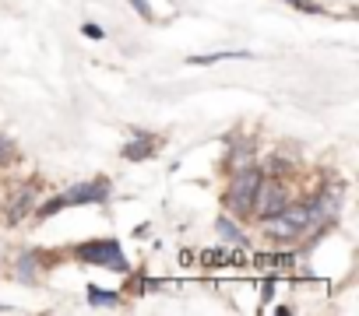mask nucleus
<instances>
[{
    "mask_svg": "<svg viewBox=\"0 0 359 316\" xmlns=\"http://www.w3.org/2000/svg\"><path fill=\"white\" fill-rule=\"evenodd\" d=\"M313 225H317V218H313V204L306 197V201H289L271 218H261V236L271 246H289V243H299Z\"/></svg>",
    "mask_w": 359,
    "mask_h": 316,
    "instance_id": "nucleus-1",
    "label": "nucleus"
},
{
    "mask_svg": "<svg viewBox=\"0 0 359 316\" xmlns=\"http://www.w3.org/2000/svg\"><path fill=\"white\" fill-rule=\"evenodd\" d=\"M261 176H264V173H257L254 166L233 173V180H229V187H226V194H222V204H226V215H229V218H236V222L250 218L254 197H257V187H261Z\"/></svg>",
    "mask_w": 359,
    "mask_h": 316,
    "instance_id": "nucleus-2",
    "label": "nucleus"
},
{
    "mask_svg": "<svg viewBox=\"0 0 359 316\" xmlns=\"http://www.w3.org/2000/svg\"><path fill=\"white\" fill-rule=\"evenodd\" d=\"M106 197H109V180H85V183H74V187H67L64 194L43 201V204L36 208V215H39V218H50V215H57V211H64V208H74V204H102Z\"/></svg>",
    "mask_w": 359,
    "mask_h": 316,
    "instance_id": "nucleus-3",
    "label": "nucleus"
},
{
    "mask_svg": "<svg viewBox=\"0 0 359 316\" xmlns=\"http://www.w3.org/2000/svg\"><path fill=\"white\" fill-rule=\"evenodd\" d=\"M74 257L81 264H92V267H109V271H127V257L120 250L116 239H92V243H81L74 246Z\"/></svg>",
    "mask_w": 359,
    "mask_h": 316,
    "instance_id": "nucleus-4",
    "label": "nucleus"
},
{
    "mask_svg": "<svg viewBox=\"0 0 359 316\" xmlns=\"http://www.w3.org/2000/svg\"><path fill=\"white\" fill-rule=\"evenodd\" d=\"M289 201H292V197H289V187H285L278 176H275V180L261 176V187H257V197H254V211H250V215L271 218V215H278Z\"/></svg>",
    "mask_w": 359,
    "mask_h": 316,
    "instance_id": "nucleus-5",
    "label": "nucleus"
},
{
    "mask_svg": "<svg viewBox=\"0 0 359 316\" xmlns=\"http://www.w3.org/2000/svg\"><path fill=\"white\" fill-rule=\"evenodd\" d=\"M151 151H155V137H148V134H137L134 141H127L123 144V158L127 162H144V158H151Z\"/></svg>",
    "mask_w": 359,
    "mask_h": 316,
    "instance_id": "nucleus-6",
    "label": "nucleus"
},
{
    "mask_svg": "<svg viewBox=\"0 0 359 316\" xmlns=\"http://www.w3.org/2000/svg\"><path fill=\"white\" fill-rule=\"evenodd\" d=\"M215 232H219V239H222V243L247 246V236H243V229H240V225H236V218H229V215H219V222H215Z\"/></svg>",
    "mask_w": 359,
    "mask_h": 316,
    "instance_id": "nucleus-7",
    "label": "nucleus"
},
{
    "mask_svg": "<svg viewBox=\"0 0 359 316\" xmlns=\"http://www.w3.org/2000/svg\"><path fill=\"white\" fill-rule=\"evenodd\" d=\"M32 204H36V187H25L15 201H11V211H8V222H22L29 211H32Z\"/></svg>",
    "mask_w": 359,
    "mask_h": 316,
    "instance_id": "nucleus-8",
    "label": "nucleus"
},
{
    "mask_svg": "<svg viewBox=\"0 0 359 316\" xmlns=\"http://www.w3.org/2000/svg\"><path fill=\"white\" fill-rule=\"evenodd\" d=\"M247 166H254V148L247 144V148H236L233 155H229V169L236 173V169H247Z\"/></svg>",
    "mask_w": 359,
    "mask_h": 316,
    "instance_id": "nucleus-9",
    "label": "nucleus"
},
{
    "mask_svg": "<svg viewBox=\"0 0 359 316\" xmlns=\"http://www.w3.org/2000/svg\"><path fill=\"white\" fill-rule=\"evenodd\" d=\"M247 53L243 50H226V53H201V57H191V64H215V60H243Z\"/></svg>",
    "mask_w": 359,
    "mask_h": 316,
    "instance_id": "nucleus-10",
    "label": "nucleus"
},
{
    "mask_svg": "<svg viewBox=\"0 0 359 316\" xmlns=\"http://www.w3.org/2000/svg\"><path fill=\"white\" fill-rule=\"evenodd\" d=\"M88 302H92V306H116L120 299H116V292H109V288H99V285H92V288H88Z\"/></svg>",
    "mask_w": 359,
    "mask_h": 316,
    "instance_id": "nucleus-11",
    "label": "nucleus"
},
{
    "mask_svg": "<svg viewBox=\"0 0 359 316\" xmlns=\"http://www.w3.org/2000/svg\"><path fill=\"white\" fill-rule=\"evenodd\" d=\"M18 278L22 281H32L36 278V253H22L18 257Z\"/></svg>",
    "mask_w": 359,
    "mask_h": 316,
    "instance_id": "nucleus-12",
    "label": "nucleus"
},
{
    "mask_svg": "<svg viewBox=\"0 0 359 316\" xmlns=\"http://www.w3.org/2000/svg\"><path fill=\"white\" fill-rule=\"evenodd\" d=\"M15 144L8 141V137H0V166H8V162H15Z\"/></svg>",
    "mask_w": 359,
    "mask_h": 316,
    "instance_id": "nucleus-13",
    "label": "nucleus"
},
{
    "mask_svg": "<svg viewBox=\"0 0 359 316\" xmlns=\"http://www.w3.org/2000/svg\"><path fill=\"white\" fill-rule=\"evenodd\" d=\"M285 4H292V8H299V11H306V15H320L317 0H285Z\"/></svg>",
    "mask_w": 359,
    "mask_h": 316,
    "instance_id": "nucleus-14",
    "label": "nucleus"
},
{
    "mask_svg": "<svg viewBox=\"0 0 359 316\" xmlns=\"http://www.w3.org/2000/svg\"><path fill=\"white\" fill-rule=\"evenodd\" d=\"M127 4H130V8H134V11H137V15L144 18V22H151V18H155V15H151V4H148V0H127Z\"/></svg>",
    "mask_w": 359,
    "mask_h": 316,
    "instance_id": "nucleus-15",
    "label": "nucleus"
},
{
    "mask_svg": "<svg viewBox=\"0 0 359 316\" xmlns=\"http://www.w3.org/2000/svg\"><path fill=\"white\" fill-rule=\"evenodd\" d=\"M85 36H88V39H102L106 32H102L99 25H85Z\"/></svg>",
    "mask_w": 359,
    "mask_h": 316,
    "instance_id": "nucleus-16",
    "label": "nucleus"
}]
</instances>
